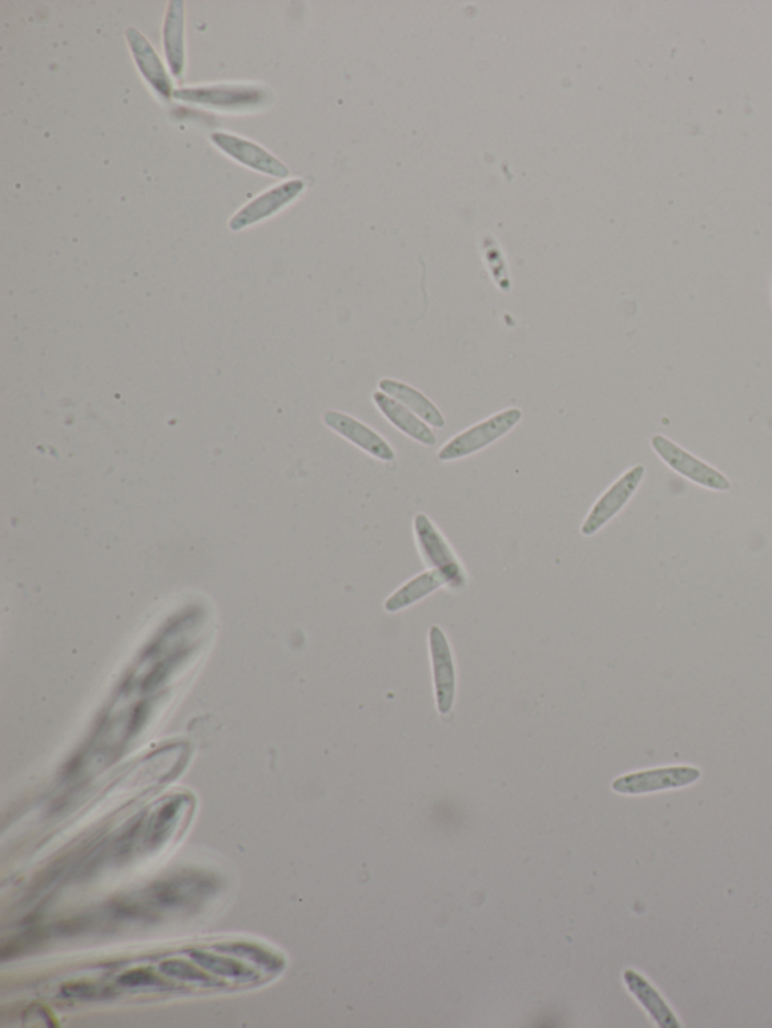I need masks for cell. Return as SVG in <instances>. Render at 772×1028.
Segmentation results:
<instances>
[{
	"label": "cell",
	"mask_w": 772,
	"mask_h": 1028,
	"mask_svg": "<svg viewBox=\"0 0 772 1028\" xmlns=\"http://www.w3.org/2000/svg\"><path fill=\"white\" fill-rule=\"evenodd\" d=\"M521 409L510 408L506 411L495 413L488 420L481 421L473 427L458 433L452 441L446 442L444 447L438 453V459L442 461H452L473 456L483 448L501 439L521 421Z\"/></svg>",
	"instance_id": "1"
},
{
	"label": "cell",
	"mask_w": 772,
	"mask_h": 1028,
	"mask_svg": "<svg viewBox=\"0 0 772 1028\" xmlns=\"http://www.w3.org/2000/svg\"><path fill=\"white\" fill-rule=\"evenodd\" d=\"M174 99L212 110L239 112L263 107L271 94L257 85H216L184 88L174 92Z\"/></svg>",
	"instance_id": "2"
},
{
	"label": "cell",
	"mask_w": 772,
	"mask_h": 1028,
	"mask_svg": "<svg viewBox=\"0 0 772 1028\" xmlns=\"http://www.w3.org/2000/svg\"><path fill=\"white\" fill-rule=\"evenodd\" d=\"M702 778V770L690 765L662 766V768L638 770L622 775L613 781L614 792L637 795L663 792L693 786Z\"/></svg>",
	"instance_id": "3"
},
{
	"label": "cell",
	"mask_w": 772,
	"mask_h": 1028,
	"mask_svg": "<svg viewBox=\"0 0 772 1028\" xmlns=\"http://www.w3.org/2000/svg\"><path fill=\"white\" fill-rule=\"evenodd\" d=\"M651 447L661 457L663 464L669 465L674 472L681 473L682 477L688 478L693 483L702 486V488L717 490V492L730 490L729 478L719 472L718 469L712 468L711 465L697 459L686 449L679 447L674 442L667 439L666 436L655 435L651 437Z\"/></svg>",
	"instance_id": "4"
},
{
	"label": "cell",
	"mask_w": 772,
	"mask_h": 1028,
	"mask_svg": "<svg viewBox=\"0 0 772 1028\" xmlns=\"http://www.w3.org/2000/svg\"><path fill=\"white\" fill-rule=\"evenodd\" d=\"M646 468L643 465L634 466L629 471L623 473L621 478L599 500L589 516L582 522V536H593L599 529L605 527L615 514L622 512L634 493L637 492L643 478H645Z\"/></svg>",
	"instance_id": "5"
},
{
	"label": "cell",
	"mask_w": 772,
	"mask_h": 1028,
	"mask_svg": "<svg viewBox=\"0 0 772 1028\" xmlns=\"http://www.w3.org/2000/svg\"><path fill=\"white\" fill-rule=\"evenodd\" d=\"M413 529H416L418 549L425 564L449 575L453 587H462L465 584L464 569L432 521L425 514H417Z\"/></svg>",
	"instance_id": "6"
},
{
	"label": "cell",
	"mask_w": 772,
	"mask_h": 1028,
	"mask_svg": "<svg viewBox=\"0 0 772 1028\" xmlns=\"http://www.w3.org/2000/svg\"><path fill=\"white\" fill-rule=\"evenodd\" d=\"M429 644L438 710L446 715L452 710L456 696V666L449 640L440 626H432L430 629Z\"/></svg>",
	"instance_id": "7"
},
{
	"label": "cell",
	"mask_w": 772,
	"mask_h": 1028,
	"mask_svg": "<svg viewBox=\"0 0 772 1028\" xmlns=\"http://www.w3.org/2000/svg\"><path fill=\"white\" fill-rule=\"evenodd\" d=\"M212 142L229 158L235 159L243 167L251 168L253 171L276 176V179L288 176L287 167L281 160H277L275 156L251 142V140L239 138L236 135L213 134Z\"/></svg>",
	"instance_id": "8"
},
{
	"label": "cell",
	"mask_w": 772,
	"mask_h": 1028,
	"mask_svg": "<svg viewBox=\"0 0 772 1028\" xmlns=\"http://www.w3.org/2000/svg\"><path fill=\"white\" fill-rule=\"evenodd\" d=\"M323 421L329 429L343 436L345 441L352 442L353 445L373 456L374 459L382 461L396 459V453L389 447L388 442L377 435L368 425L355 420V418L337 411H328L323 415Z\"/></svg>",
	"instance_id": "9"
},
{
	"label": "cell",
	"mask_w": 772,
	"mask_h": 1028,
	"mask_svg": "<svg viewBox=\"0 0 772 1028\" xmlns=\"http://www.w3.org/2000/svg\"><path fill=\"white\" fill-rule=\"evenodd\" d=\"M304 187L300 180H292V182L272 187L271 191L264 192L259 198L253 199L247 207L236 213L235 218L229 220V228L232 231H240L251 227V225L261 222V220L271 218V216L276 215L277 212L283 210L287 204L292 203L304 191Z\"/></svg>",
	"instance_id": "10"
},
{
	"label": "cell",
	"mask_w": 772,
	"mask_h": 1028,
	"mask_svg": "<svg viewBox=\"0 0 772 1028\" xmlns=\"http://www.w3.org/2000/svg\"><path fill=\"white\" fill-rule=\"evenodd\" d=\"M128 47H130L133 59L138 66L143 78L150 83L152 90L162 99L174 98V87L163 62L160 61L156 50L152 49L150 42L144 37L138 30H127L126 32Z\"/></svg>",
	"instance_id": "11"
},
{
	"label": "cell",
	"mask_w": 772,
	"mask_h": 1028,
	"mask_svg": "<svg viewBox=\"0 0 772 1028\" xmlns=\"http://www.w3.org/2000/svg\"><path fill=\"white\" fill-rule=\"evenodd\" d=\"M372 399L382 415H384L394 427L400 430L405 435H408L410 439L420 442V444L425 445V447H433V445L436 444V436H434L428 423H424L416 413L410 412L404 404L398 403L397 400L391 399V397L386 396V393L382 391L373 392Z\"/></svg>",
	"instance_id": "12"
},
{
	"label": "cell",
	"mask_w": 772,
	"mask_h": 1028,
	"mask_svg": "<svg viewBox=\"0 0 772 1028\" xmlns=\"http://www.w3.org/2000/svg\"><path fill=\"white\" fill-rule=\"evenodd\" d=\"M623 979H625L626 986L633 992L635 998L643 1004L647 1014L659 1027H681L678 1016L671 1010L669 1004L642 974H638L637 971L627 970L623 974Z\"/></svg>",
	"instance_id": "13"
},
{
	"label": "cell",
	"mask_w": 772,
	"mask_h": 1028,
	"mask_svg": "<svg viewBox=\"0 0 772 1028\" xmlns=\"http://www.w3.org/2000/svg\"><path fill=\"white\" fill-rule=\"evenodd\" d=\"M379 391L397 400L398 403L404 404L410 412L420 416L424 423L438 429L444 427L445 420L440 409H438L428 397L422 396L420 391H417V389L410 387V385L393 379H382L379 381Z\"/></svg>",
	"instance_id": "14"
},
{
	"label": "cell",
	"mask_w": 772,
	"mask_h": 1028,
	"mask_svg": "<svg viewBox=\"0 0 772 1028\" xmlns=\"http://www.w3.org/2000/svg\"><path fill=\"white\" fill-rule=\"evenodd\" d=\"M452 585V580L441 570L432 569L421 573L413 580H410L404 587L397 590L385 601L384 608L386 613H397L409 608L416 602L424 599L425 596L436 592L442 585Z\"/></svg>",
	"instance_id": "15"
},
{
	"label": "cell",
	"mask_w": 772,
	"mask_h": 1028,
	"mask_svg": "<svg viewBox=\"0 0 772 1028\" xmlns=\"http://www.w3.org/2000/svg\"><path fill=\"white\" fill-rule=\"evenodd\" d=\"M184 3L171 2L163 27L164 54L175 79L184 75Z\"/></svg>",
	"instance_id": "16"
},
{
	"label": "cell",
	"mask_w": 772,
	"mask_h": 1028,
	"mask_svg": "<svg viewBox=\"0 0 772 1028\" xmlns=\"http://www.w3.org/2000/svg\"><path fill=\"white\" fill-rule=\"evenodd\" d=\"M192 958L195 959L201 967H204L205 970L213 971V973L216 974L240 978V975H243L245 971H247L240 963L228 961V959L216 958V956L204 953V951H193Z\"/></svg>",
	"instance_id": "17"
},
{
	"label": "cell",
	"mask_w": 772,
	"mask_h": 1028,
	"mask_svg": "<svg viewBox=\"0 0 772 1028\" xmlns=\"http://www.w3.org/2000/svg\"><path fill=\"white\" fill-rule=\"evenodd\" d=\"M160 970L169 975H174V978L189 980V982H208L207 975L200 973L198 970H195L186 962L167 961L160 966Z\"/></svg>",
	"instance_id": "18"
},
{
	"label": "cell",
	"mask_w": 772,
	"mask_h": 1028,
	"mask_svg": "<svg viewBox=\"0 0 772 1028\" xmlns=\"http://www.w3.org/2000/svg\"><path fill=\"white\" fill-rule=\"evenodd\" d=\"M64 997L67 998H99V997H109L111 995V990L106 987H99L95 985H90V983H75V985L64 986L63 990Z\"/></svg>",
	"instance_id": "19"
},
{
	"label": "cell",
	"mask_w": 772,
	"mask_h": 1028,
	"mask_svg": "<svg viewBox=\"0 0 772 1028\" xmlns=\"http://www.w3.org/2000/svg\"><path fill=\"white\" fill-rule=\"evenodd\" d=\"M159 982V979H156L150 971H130V973L124 974L120 979V985L124 986H143V985H152V983Z\"/></svg>",
	"instance_id": "20"
}]
</instances>
